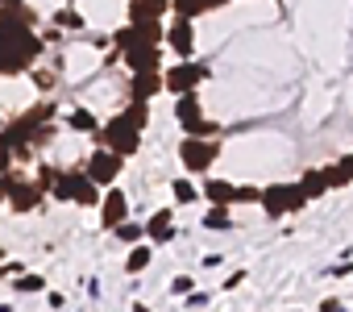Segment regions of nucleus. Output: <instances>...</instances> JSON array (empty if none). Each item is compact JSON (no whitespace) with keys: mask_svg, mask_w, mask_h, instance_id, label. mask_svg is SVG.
Listing matches in <instances>:
<instances>
[{"mask_svg":"<svg viewBox=\"0 0 353 312\" xmlns=\"http://www.w3.org/2000/svg\"><path fill=\"white\" fill-rule=\"evenodd\" d=\"M46 50V38L34 34V26H0V75L30 71Z\"/></svg>","mask_w":353,"mask_h":312,"instance_id":"obj_1","label":"nucleus"},{"mask_svg":"<svg viewBox=\"0 0 353 312\" xmlns=\"http://www.w3.org/2000/svg\"><path fill=\"white\" fill-rule=\"evenodd\" d=\"M262 208H266V217L303 213L307 208V192L299 184H270V188H262Z\"/></svg>","mask_w":353,"mask_h":312,"instance_id":"obj_2","label":"nucleus"},{"mask_svg":"<svg viewBox=\"0 0 353 312\" xmlns=\"http://www.w3.org/2000/svg\"><path fill=\"white\" fill-rule=\"evenodd\" d=\"M96 142H100V146H108V150H117L121 159H133V154L141 150V129H137V125H129V121L117 113V117L96 133Z\"/></svg>","mask_w":353,"mask_h":312,"instance_id":"obj_3","label":"nucleus"},{"mask_svg":"<svg viewBox=\"0 0 353 312\" xmlns=\"http://www.w3.org/2000/svg\"><path fill=\"white\" fill-rule=\"evenodd\" d=\"M216 159H221V142H212V137H196V133H188V137L179 142V163H183L192 175H204Z\"/></svg>","mask_w":353,"mask_h":312,"instance_id":"obj_4","label":"nucleus"},{"mask_svg":"<svg viewBox=\"0 0 353 312\" xmlns=\"http://www.w3.org/2000/svg\"><path fill=\"white\" fill-rule=\"evenodd\" d=\"M174 121H179V129H183V133L216 137V125H212V121H204V113H200V96H196V92L174 96Z\"/></svg>","mask_w":353,"mask_h":312,"instance_id":"obj_5","label":"nucleus"},{"mask_svg":"<svg viewBox=\"0 0 353 312\" xmlns=\"http://www.w3.org/2000/svg\"><path fill=\"white\" fill-rule=\"evenodd\" d=\"M204 79H208V67H204V63H192V59H183L179 67H170V71H166V92L183 96V92H196Z\"/></svg>","mask_w":353,"mask_h":312,"instance_id":"obj_6","label":"nucleus"},{"mask_svg":"<svg viewBox=\"0 0 353 312\" xmlns=\"http://www.w3.org/2000/svg\"><path fill=\"white\" fill-rule=\"evenodd\" d=\"M121 163H125V159H121L117 150L100 146V150L92 154V159H88V167H83V171H88L96 184H117V175H121Z\"/></svg>","mask_w":353,"mask_h":312,"instance_id":"obj_7","label":"nucleus"},{"mask_svg":"<svg viewBox=\"0 0 353 312\" xmlns=\"http://www.w3.org/2000/svg\"><path fill=\"white\" fill-rule=\"evenodd\" d=\"M162 88H166V71H162V67L133 71V79H129V92H133V100H150V96H158Z\"/></svg>","mask_w":353,"mask_h":312,"instance_id":"obj_8","label":"nucleus"},{"mask_svg":"<svg viewBox=\"0 0 353 312\" xmlns=\"http://www.w3.org/2000/svg\"><path fill=\"white\" fill-rule=\"evenodd\" d=\"M166 42L174 46V55H179V59H192V50H196V26L188 17H174L170 30H166Z\"/></svg>","mask_w":353,"mask_h":312,"instance_id":"obj_9","label":"nucleus"},{"mask_svg":"<svg viewBox=\"0 0 353 312\" xmlns=\"http://www.w3.org/2000/svg\"><path fill=\"white\" fill-rule=\"evenodd\" d=\"M42 196H46V188L34 179V184H13V192H9V204H13V213H34L38 204H42Z\"/></svg>","mask_w":353,"mask_h":312,"instance_id":"obj_10","label":"nucleus"},{"mask_svg":"<svg viewBox=\"0 0 353 312\" xmlns=\"http://www.w3.org/2000/svg\"><path fill=\"white\" fill-rule=\"evenodd\" d=\"M100 221H104V229H117L121 221H129V200H125L121 188H112V192L100 200Z\"/></svg>","mask_w":353,"mask_h":312,"instance_id":"obj_11","label":"nucleus"},{"mask_svg":"<svg viewBox=\"0 0 353 312\" xmlns=\"http://www.w3.org/2000/svg\"><path fill=\"white\" fill-rule=\"evenodd\" d=\"M170 9V0H129V21L141 26V21H162V13Z\"/></svg>","mask_w":353,"mask_h":312,"instance_id":"obj_12","label":"nucleus"},{"mask_svg":"<svg viewBox=\"0 0 353 312\" xmlns=\"http://www.w3.org/2000/svg\"><path fill=\"white\" fill-rule=\"evenodd\" d=\"M125 63H129V71H150V67H162V50L150 46V42H137V46L125 55Z\"/></svg>","mask_w":353,"mask_h":312,"instance_id":"obj_13","label":"nucleus"},{"mask_svg":"<svg viewBox=\"0 0 353 312\" xmlns=\"http://www.w3.org/2000/svg\"><path fill=\"white\" fill-rule=\"evenodd\" d=\"M299 188L307 192V200H320L324 192H332V179H328V167H312L299 175Z\"/></svg>","mask_w":353,"mask_h":312,"instance_id":"obj_14","label":"nucleus"},{"mask_svg":"<svg viewBox=\"0 0 353 312\" xmlns=\"http://www.w3.org/2000/svg\"><path fill=\"white\" fill-rule=\"evenodd\" d=\"M145 233H150L158 246H162V242H170V237H174V213H170V208H158V213L145 221Z\"/></svg>","mask_w":353,"mask_h":312,"instance_id":"obj_15","label":"nucleus"},{"mask_svg":"<svg viewBox=\"0 0 353 312\" xmlns=\"http://www.w3.org/2000/svg\"><path fill=\"white\" fill-rule=\"evenodd\" d=\"M204 196H208V204H237V188L229 184V179H208L204 184Z\"/></svg>","mask_w":353,"mask_h":312,"instance_id":"obj_16","label":"nucleus"},{"mask_svg":"<svg viewBox=\"0 0 353 312\" xmlns=\"http://www.w3.org/2000/svg\"><path fill=\"white\" fill-rule=\"evenodd\" d=\"M75 204H83V208H100V184L88 175V171H79V188H75Z\"/></svg>","mask_w":353,"mask_h":312,"instance_id":"obj_17","label":"nucleus"},{"mask_svg":"<svg viewBox=\"0 0 353 312\" xmlns=\"http://www.w3.org/2000/svg\"><path fill=\"white\" fill-rule=\"evenodd\" d=\"M75 188H79V171H59L50 196H54V200H75Z\"/></svg>","mask_w":353,"mask_h":312,"instance_id":"obj_18","label":"nucleus"},{"mask_svg":"<svg viewBox=\"0 0 353 312\" xmlns=\"http://www.w3.org/2000/svg\"><path fill=\"white\" fill-rule=\"evenodd\" d=\"M0 26H38V17L21 5H0Z\"/></svg>","mask_w":353,"mask_h":312,"instance_id":"obj_19","label":"nucleus"},{"mask_svg":"<svg viewBox=\"0 0 353 312\" xmlns=\"http://www.w3.org/2000/svg\"><path fill=\"white\" fill-rule=\"evenodd\" d=\"M170 9H174V17H188V21H196V17L208 13L204 0H170Z\"/></svg>","mask_w":353,"mask_h":312,"instance_id":"obj_20","label":"nucleus"},{"mask_svg":"<svg viewBox=\"0 0 353 312\" xmlns=\"http://www.w3.org/2000/svg\"><path fill=\"white\" fill-rule=\"evenodd\" d=\"M150 258H154V250H150V246H133V250H129V258H125V271H129V275H141V271L150 266Z\"/></svg>","mask_w":353,"mask_h":312,"instance_id":"obj_21","label":"nucleus"},{"mask_svg":"<svg viewBox=\"0 0 353 312\" xmlns=\"http://www.w3.org/2000/svg\"><path fill=\"white\" fill-rule=\"evenodd\" d=\"M170 196H174V204H196L200 192H196L192 179H174V184H170Z\"/></svg>","mask_w":353,"mask_h":312,"instance_id":"obj_22","label":"nucleus"},{"mask_svg":"<svg viewBox=\"0 0 353 312\" xmlns=\"http://www.w3.org/2000/svg\"><path fill=\"white\" fill-rule=\"evenodd\" d=\"M121 117H125L129 125H137V129H145V121H150V108H145V100H133L129 108H121Z\"/></svg>","mask_w":353,"mask_h":312,"instance_id":"obj_23","label":"nucleus"},{"mask_svg":"<svg viewBox=\"0 0 353 312\" xmlns=\"http://www.w3.org/2000/svg\"><path fill=\"white\" fill-rule=\"evenodd\" d=\"M71 129H79V133H92V137L100 133V125H96V117H92L88 108H75V113H71Z\"/></svg>","mask_w":353,"mask_h":312,"instance_id":"obj_24","label":"nucleus"},{"mask_svg":"<svg viewBox=\"0 0 353 312\" xmlns=\"http://www.w3.org/2000/svg\"><path fill=\"white\" fill-rule=\"evenodd\" d=\"M112 42H117V50H121V55H129V50L137 46V26L129 21L125 30H117V34H112Z\"/></svg>","mask_w":353,"mask_h":312,"instance_id":"obj_25","label":"nucleus"},{"mask_svg":"<svg viewBox=\"0 0 353 312\" xmlns=\"http://www.w3.org/2000/svg\"><path fill=\"white\" fill-rule=\"evenodd\" d=\"M204 225H208V229H229V225H233V217H229V204H212V213L204 217Z\"/></svg>","mask_w":353,"mask_h":312,"instance_id":"obj_26","label":"nucleus"},{"mask_svg":"<svg viewBox=\"0 0 353 312\" xmlns=\"http://www.w3.org/2000/svg\"><path fill=\"white\" fill-rule=\"evenodd\" d=\"M112 233H117L121 242H141V233H145V229H141V225H129V221H121Z\"/></svg>","mask_w":353,"mask_h":312,"instance_id":"obj_27","label":"nucleus"},{"mask_svg":"<svg viewBox=\"0 0 353 312\" xmlns=\"http://www.w3.org/2000/svg\"><path fill=\"white\" fill-rule=\"evenodd\" d=\"M254 200H262L258 188H237V204H254Z\"/></svg>","mask_w":353,"mask_h":312,"instance_id":"obj_28","label":"nucleus"},{"mask_svg":"<svg viewBox=\"0 0 353 312\" xmlns=\"http://www.w3.org/2000/svg\"><path fill=\"white\" fill-rule=\"evenodd\" d=\"M34 84H38L42 92H50V88H54V75H50V71H34Z\"/></svg>","mask_w":353,"mask_h":312,"instance_id":"obj_29","label":"nucleus"},{"mask_svg":"<svg viewBox=\"0 0 353 312\" xmlns=\"http://www.w3.org/2000/svg\"><path fill=\"white\" fill-rule=\"evenodd\" d=\"M54 175H59L54 167H42V171H38V184H42V188L50 192V188H54Z\"/></svg>","mask_w":353,"mask_h":312,"instance_id":"obj_30","label":"nucleus"},{"mask_svg":"<svg viewBox=\"0 0 353 312\" xmlns=\"http://www.w3.org/2000/svg\"><path fill=\"white\" fill-rule=\"evenodd\" d=\"M54 26H83L79 13H54Z\"/></svg>","mask_w":353,"mask_h":312,"instance_id":"obj_31","label":"nucleus"},{"mask_svg":"<svg viewBox=\"0 0 353 312\" xmlns=\"http://www.w3.org/2000/svg\"><path fill=\"white\" fill-rule=\"evenodd\" d=\"M21 291H42V279H38V275H30V279H21Z\"/></svg>","mask_w":353,"mask_h":312,"instance_id":"obj_32","label":"nucleus"},{"mask_svg":"<svg viewBox=\"0 0 353 312\" xmlns=\"http://www.w3.org/2000/svg\"><path fill=\"white\" fill-rule=\"evenodd\" d=\"M336 167H341V171H345V175H349V184H353V154H345V159H341V163H336Z\"/></svg>","mask_w":353,"mask_h":312,"instance_id":"obj_33","label":"nucleus"},{"mask_svg":"<svg viewBox=\"0 0 353 312\" xmlns=\"http://www.w3.org/2000/svg\"><path fill=\"white\" fill-rule=\"evenodd\" d=\"M0 5H21V0H0Z\"/></svg>","mask_w":353,"mask_h":312,"instance_id":"obj_34","label":"nucleus"},{"mask_svg":"<svg viewBox=\"0 0 353 312\" xmlns=\"http://www.w3.org/2000/svg\"><path fill=\"white\" fill-rule=\"evenodd\" d=\"M0 129H5V121H0Z\"/></svg>","mask_w":353,"mask_h":312,"instance_id":"obj_35","label":"nucleus"}]
</instances>
